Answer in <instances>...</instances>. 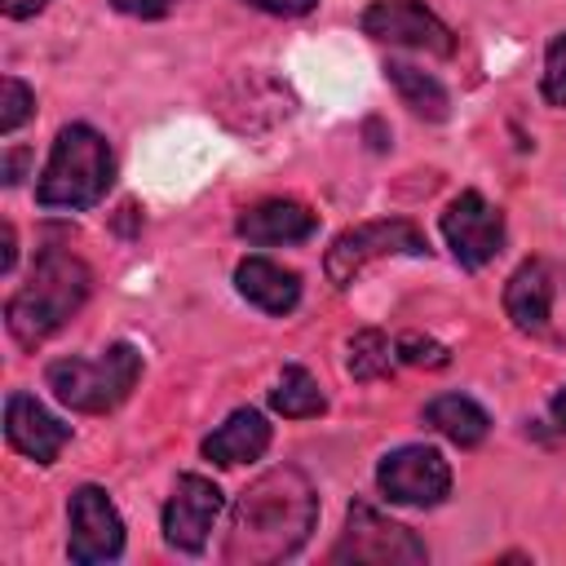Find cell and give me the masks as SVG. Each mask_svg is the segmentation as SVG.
Instances as JSON below:
<instances>
[{"instance_id":"cell-4","label":"cell","mask_w":566,"mask_h":566,"mask_svg":"<svg viewBox=\"0 0 566 566\" xmlns=\"http://www.w3.org/2000/svg\"><path fill=\"white\" fill-rule=\"evenodd\" d=\"M137 376H142V354L128 340L102 349L97 358H57L44 371L57 402H66L75 411H93V416L115 411L133 394Z\"/></svg>"},{"instance_id":"cell-23","label":"cell","mask_w":566,"mask_h":566,"mask_svg":"<svg viewBox=\"0 0 566 566\" xmlns=\"http://www.w3.org/2000/svg\"><path fill=\"white\" fill-rule=\"evenodd\" d=\"M394 349H398V358H402V363H411V367H433V371H438V367H447V363H451V354H447L438 340L416 336V332H407Z\"/></svg>"},{"instance_id":"cell-21","label":"cell","mask_w":566,"mask_h":566,"mask_svg":"<svg viewBox=\"0 0 566 566\" xmlns=\"http://www.w3.org/2000/svg\"><path fill=\"white\" fill-rule=\"evenodd\" d=\"M31 111H35V93H31L22 80L4 75V80H0V133H4V137L18 133V128L31 119Z\"/></svg>"},{"instance_id":"cell-14","label":"cell","mask_w":566,"mask_h":566,"mask_svg":"<svg viewBox=\"0 0 566 566\" xmlns=\"http://www.w3.org/2000/svg\"><path fill=\"white\" fill-rule=\"evenodd\" d=\"M314 230H318V217L296 199H265L239 217V234L248 243H301Z\"/></svg>"},{"instance_id":"cell-18","label":"cell","mask_w":566,"mask_h":566,"mask_svg":"<svg viewBox=\"0 0 566 566\" xmlns=\"http://www.w3.org/2000/svg\"><path fill=\"white\" fill-rule=\"evenodd\" d=\"M385 75L394 80L398 97H402L416 115H424V119H447L451 97H447V88H442L433 75H424V71H416V66H407V62H389Z\"/></svg>"},{"instance_id":"cell-27","label":"cell","mask_w":566,"mask_h":566,"mask_svg":"<svg viewBox=\"0 0 566 566\" xmlns=\"http://www.w3.org/2000/svg\"><path fill=\"white\" fill-rule=\"evenodd\" d=\"M49 0H0V9H4V18H31V13H40Z\"/></svg>"},{"instance_id":"cell-5","label":"cell","mask_w":566,"mask_h":566,"mask_svg":"<svg viewBox=\"0 0 566 566\" xmlns=\"http://www.w3.org/2000/svg\"><path fill=\"white\" fill-rule=\"evenodd\" d=\"M424 234L402 221V217H389V221H363V226H349L332 239L327 248V279L336 287H349L358 279V270L376 256H424Z\"/></svg>"},{"instance_id":"cell-17","label":"cell","mask_w":566,"mask_h":566,"mask_svg":"<svg viewBox=\"0 0 566 566\" xmlns=\"http://www.w3.org/2000/svg\"><path fill=\"white\" fill-rule=\"evenodd\" d=\"M424 424H433L455 447H478L486 438V429H491V416L473 398H464V394H438L424 407Z\"/></svg>"},{"instance_id":"cell-19","label":"cell","mask_w":566,"mask_h":566,"mask_svg":"<svg viewBox=\"0 0 566 566\" xmlns=\"http://www.w3.org/2000/svg\"><path fill=\"white\" fill-rule=\"evenodd\" d=\"M270 402H274V411L287 416V420H310V416H323V407H327L318 380H314L305 367H296V363L283 367V376H279Z\"/></svg>"},{"instance_id":"cell-16","label":"cell","mask_w":566,"mask_h":566,"mask_svg":"<svg viewBox=\"0 0 566 566\" xmlns=\"http://www.w3.org/2000/svg\"><path fill=\"white\" fill-rule=\"evenodd\" d=\"M265 447H270V424L252 407H239L221 429H212L203 438V455L212 464H248V460L265 455Z\"/></svg>"},{"instance_id":"cell-22","label":"cell","mask_w":566,"mask_h":566,"mask_svg":"<svg viewBox=\"0 0 566 566\" xmlns=\"http://www.w3.org/2000/svg\"><path fill=\"white\" fill-rule=\"evenodd\" d=\"M544 102L548 106H566V31L548 44V53H544Z\"/></svg>"},{"instance_id":"cell-1","label":"cell","mask_w":566,"mask_h":566,"mask_svg":"<svg viewBox=\"0 0 566 566\" xmlns=\"http://www.w3.org/2000/svg\"><path fill=\"white\" fill-rule=\"evenodd\" d=\"M318 522V495L301 469H270L261 473L230 513L221 557L230 566H270L292 557Z\"/></svg>"},{"instance_id":"cell-15","label":"cell","mask_w":566,"mask_h":566,"mask_svg":"<svg viewBox=\"0 0 566 566\" xmlns=\"http://www.w3.org/2000/svg\"><path fill=\"white\" fill-rule=\"evenodd\" d=\"M234 287H239V296H248V301H252L256 310H265V314H292L296 301H301V279H296L292 270H283L279 261H270V256H248V261H239Z\"/></svg>"},{"instance_id":"cell-7","label":"cell","mask_w":566,"mask_h":566,"mask_svg":"<svg viewBox=\"0 0 566 566\" xmlns=\"http://www.w3.org/2000/svg\"><path fill=\"white\" fill-rule=\"evenodd\" d=\"M376 482H380V491H385L389 504L429 509V504L447 500V491H451V464L433 447H398V451H389L380 460Z\"/></svg>"},{"instance_id":"cell-26","label":"cell","mask_w":566,"mask_h":566,"mask_svg":"<svg viewBox=\"0 0 566 566\" xmlns=\"http://www.w3.org/2000/svg\"><path fill=\"white\" fill-rule=\"evenodd\" d=\"M13 261H18V248H13V226L4 221V226H0V274H9V270H13Z\"/></svg>"},{"instance_id":"cell-11","label":"cell","mask_w":566,"mask_h":566,"mask_svg":"<svg viewBox=\"0 0 566 566\" xmlns=\"http://www.w3.org/2000/svg\"><path fill=\"white\" fill-rule=\"evenodd\" d=\"M71 562H115L124 553V522L115 504L106 500L102 486H80L71 495V539H66Z\"/></svg>"},{"instance_id":"cell-10","label":"cell","mask_w":566,"mask_h":566,"mask_svg":"<svg viewBox=\"0 0 566 566\" xmlns=\"http://www.w3.org/2000/svg\"><path fill=\"white\" fill-rule=\"evenodd\" d=\"M363 31L371 40L407 44V49L438 53V57H447L455 49L451 31L424 9V0H371L367 13H363Z\"/></svg>"},{"instance_id":"cell-8","label":"cell","mask_w":566,"mask_h":566,"mask_svg":"<svg viewBox=\"0 0 566 566\" xmlns=\"http://www.w3.org/2000/svg\"><path fill=\"white\" fill-rule=\"evenodd\" d=\"M442 234L451 256L464 270H482L500 248H504V212L495 203H486L478 190H464L447 203L442 212Z\"/></svg>"},{"instance_id":"cell-29","label":"cell","mask_w":566,"mask_h":566,"mask_svg":"<svg viewBox=\"0 0 566 566\" xmlns=\"http://www.w3.org/2000/svg\"><path fill=\"white\" fill-rule=\"evenodd\" d=\"M548 411H553V420H557V429H566V389H557V394H553V402H548Z\"/></svg>"},{"instance_id":"cell-20","label":"cell","mask_w":566,"mask_h":566,"mask_svg":"<svg viewBox=\"0 0 566 566\" xmlns=\"http://www.w3.org/2000/svg\"><path fill=\"white\" fill-rule=\"evenodd\" d=\"M398 349H389V336L376 327H363L349 336V376L354 380H380L394 371Z\"/></svg>"},{"instance_id":"cell-3","label":"cell","mask_w":566,"mask_h":566,"mask_svg":"<svg viewBox=\"0 0 566 566\" xmlns=\"http://www.w3.org/2000/svg\"><path fill=\"white\" fill-rule=\"evenodd\" d=\"M111 172H115V159H111L106 137L88 124H66L49 150L35 199H40V208H71V212L88 208L106 195Z\"/></svg>"},{"instance_id":"cell-28","label":"cell","mask_w":566,"mask_h":566,"mask_svg":"<svg viewBox=\"0 0 566 566\" xmlns=\"http://www.w3.org/2000/svg\"><path fill=\"white\" fill-rule=\"evenodd\" d=\"M22 168H27V150H9V155H4V172H0L4 186H13V181L22 177Z\"/></svg>"},{"instance_id":"cell-24","label":"cell","mask_w":566,"mask_h":566,"mask_svg":"<svg viewBox=\"0 0 566 566\" xmlns=\"http://www.w3.org/2000/svg\"><path fill=\"white\" fill-rule=\"evenodd\" d=\"M119 13H128V18H164L177 0H111Z\"/></svg>"},{"instance_id":"cell-9","label":"cell","mask_w":566,"mask_h":566,"mask_svg":"<svg viewBox=\"0 0 566 566\" xmlns=\"http://www.w3.org/2000/svg\"><path fill=\"white\" fill-rule=\"evenodd\" d=\"M221 486L203 473H181L168 504H164V539L181 553H199L208 544V531L221 517Z\"/></svg>"},{"instance_id":"cell-12","label":"cell","mask_w":566,"mask_h":566,"mask_svg":"<svg viewBox=\"0 0 566 566\" xmlns=\"http://www.w3.org/2000/svg\"><path fill=\"white\" fill-rule=\"evenodd\" d=\"M4 438L13 451L31 455L35 464H53L57 451L71 442V424L49 416L31 394H9L4 398Z\"/></svg>"},{"instance_id":"cell-2","label":"cell","mask_w":566,"mask_h":566,"mask_svg":"<svg viewBox=\"0 0 566 566\" xmlns=\"http://www.w3.org/2000/svg\"><path fill=\"white\" fill-rule=\"evenodd\" d=\"M88 287H93V274H88V265L80 256L62 252V248H44L35 256L31 279L4 305V323H9L13 340L31 349L44 336H53L88 301Z\"/></svg>"},{"instance_id":"cell-25","label":"cell","mask_w":566,"mask_h":566,"mask_svg":"<svg viewBox=\"0 0 566 566\" xmlns=\"http://www.w3.org/2000/svg\"><path fill=\"white\" fill-rule=\"evenodd\" d=\"M252 9H265V13H274V18H301V13H310L318 0H248Z\"/></svg>"},{"instance_id":"cell-13","label":"cell","mask_w":566,"mask_h":566,"mask_svg":"<svg viewBox=\"0 0 566 566\" xmlns=\"http://www.w3.org/2000/svg\"><path fill=\"white\" fill-rule=\"evenodd\" d=\"M504 314L513 318L517 332H544L548 314H553V270L548 261L531 256L513 270V279L504 283Z\"/></svg>"},{"instance_id":"cell-6","label":"cell","mask_w":566,"mask_h":566,"mask_svg":"<svg viewBox=\"0 0 566 566\" xmlns=\"http://www.w3.org/2000/svg\"><path fill=\"white\" fill-rule=\"evenodd\" d=\"M429 553H424V544L407 531V526H398V522H389L385 513H376L371 504H349V517H345V535H340V544L332 548V562H367V566H416V562H424Z\"/></svg>"}]
</instances>
